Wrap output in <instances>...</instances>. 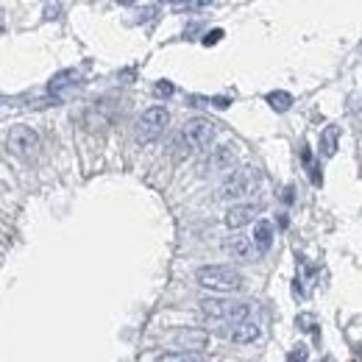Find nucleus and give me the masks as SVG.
<instances>
[{"label":"nucleus","instance_id":"14","mask_svg":"<svg viewBox=\"0 0 362 362\" xmlns=\"http://www.w3.org/2000/svg\"><path fill=\"white\" fill-rule=\"evenodd\" d=\"M304 359H307V351H304V348H299V351L290 354V362H304Z\"/></svg>","mask_w":362,"mask_h":362},{"label":"nucleus","instance_id":"1","mask_svg":"<svg viewBox=\"0 0 362 362\" xmlns=\"http://www.w3.org/2000/svg\"><path fill=\"white\" fill-rule=\"evenodd\" d=\"M195 281L214 293H237L243 287V273L229 265H203L195 270Z\"/></svg>","mask_w":362,"mask_h":362},{"label":"nucleus","instance_id":"12","mask_svg":"<svg viewBox=\"0 0 362 362\" xmlns=\"http://www.w3.org/2000/svg\"><path fill=\"white\" fill-rule=\"evenodd\" d=\"M159 362H206L201 351H168L159 354Z\"/></svg>","mask_w":362,"mask_h":362},{"label":"nucleus","instance_id":"10","mask_svg":"<svg viewBox=\"0 0 362 362\" xmlns=\"http://www.w3.org/2000/svg\"><path fill=\"white\" fill-rule=\"evenodd\" d=\"M251 240H254V248H257L259 254H265V251L273 245V226H270V221H257Z\"/></svg>","mask_w":362,"mask_h":362},{"label":"nucleus","instance_id":"6","mask_svg":"<svg viewBox=\"0 0 362 362\" xmlns=\"http://www.w3.org/2000/svg\"><path fill=\"white\" fill-rule=\"evenodd\" d=\"M248 192H251V173L248 170H237L221 184V198H226V201L229 198H243Z\"/></svg>","mask_w":362,"mask_h":362},{"label":"nucleus","instance_id":"8","mask_svg":"<svg viewBox=\"0 0 362 362\" xmlns=\"http://www.w3.org/2000/svg\"><path fill=\"white\" fill-rule=\"evenodd\" d=\"M223 248H226V254H229L232 259H240V262H251V257L257 254L254 240L245 237V234H234V237H229V240L223 243Z\"/></svg>","mask_w":362,"mask_h":362},{"label":"nucleus","instance_id":"13","mask_svg":"<svg viewBox=\"0 0 362 362\" xmlns=\"http://www.w3.org/2000/svg\"><path fill=\"white\" fill-rule=\"evenodd\" d=\"M268 103H270L276 112H287L290 103H293V98H290L287 92H270V95H268Z\"/></svg>","mask_w":362,"mask_h":362},{"label":"nucleus","instance_id":"5","mask_svg":"<svg viewBox=\"0 0 362 362\" xmlns=\"http://www.w3.org/2000/svg\"><path fill=\"white\" fill-rule=\"evenodd\" d=\"M9 148L17 157H31L39 148V137H37V131L31 125H14L9 131Z\"/></svg>","mask_w":362,"mask_h":362},{"label":"nucleus","instance_id":"4","mask_svg":"<svg viewBox=\"0 0 362 362\" xmlns=\"http://www.w3.org/2000/svg\"><path fill=\"white\" fill-rule=\"evenodd\" d=\"M179 139H181V145H184L187 151H201V148H206V145L214 139V125L209 120H203V117H195V120L184 123Z\"/></svg>","mask_w":362,"mask_h":362},{"label":"nucleus","instance_id":"3","mask_svg":"<svg viewBox=\"0 0 362 362\" xmlns=\"http://www.w3.org/2000/svg\"><path fill=\"white\" fill-rule=\"evenodd\" d=\"M170 123V112L165 106H151L148 112H142L139 120H137V139L139 142H154L165 134Z\"/></svg>","mask_w":362,"mask_h":362},{"label":"nucleus","instance_id":"9","mask_svg":"<svg viewBox=\"0 0 362 362\" xmlns=\"http://www.w3.org/2000/svg\"><path fill=\"white\" fill-rule=\"evenodd\" d=\"M229 337H232L234 343H254V340H259V323H257V321L234 323L232 332H229Z\"/></svg>","mask_w":362,"mask_h":362},{"label":"nucleus","instance_id":"15","mask_svg":"<svg viewBox=\"0 0 362 362\" xmlns=\"http://www.w3.org/2000/svg\"><path fill=\"white\" fill-rule=\"evenodd\" d=\"M323 362H326V359H323Z\"/></svg>","mask_w":362,"mask_h":362},{"label":"nucleus","instance_id":"7","mask_svg":"<svg viewBox=\"0 0 362 362\" xmlns=\"http://www.w3.org/2000/svg\"><path fill=\"white\" fill-rule=\"evenodd\" d=\"M257 214H259V206H257V203H237V206H232V209L226 212V226L237 232V229L254 223Z\"/></svg>","mask_w":362,"mask_h":362},{"label":"nucleus","instance_id":"2","mask_svg":"<svg viewBox=\"0 0 362 362\" xmlns=\"http://www.w3.org/2000/svg\"><path fill=\"white\" fill-rule=\"evenodd\" d=\"M198 304H201V312L212 321H229L232 326L251 321V301H232L221 296H209V299H201Z\"/></svg>","mask_w":362,"mask_h":362},{"label":"nucleus","instance_id":"11","mask_svg":"<svg viewBox=\"0 0 362 362\" xmlns=\"http://www.w3.org/2000/svg\"><path fill=\"white\" fill-rule=\"evenodd\" d=\"M72 84H79V72H76V70H64V72H59V76L50 79L48 90H50L53 95H59V92H64V90L72 87Z\"/></svg>","mask_w":362,"mask_h":362}]
</instances>
